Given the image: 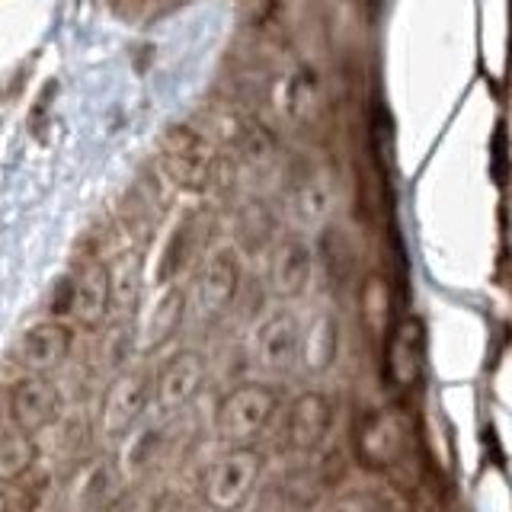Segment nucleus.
Returning <instances> with one entry per match:
<instances>
[{
	"label": "nucleus",
	"instance_id": "obj_1",
	"mask_svg": "<svg viewBox=\"0 0 512 512\" xmlns=\"http://www.w3.org/2000/svg\"><path fill=\"white\" fill-rule=\"evenodd\" d=\"M279 410V391L266 381H240L218 400L215 436L224 448L256 445Z\"/></svg>",
	"mask_w": 512,
	"mask_h": 512
},
{
	"label": "nucleus",
	"instance_id": "obj_2",
	"mask_svg": "<svg viewBox=\"0 0 512 512\" xmlns=\"http://www.w3.org/2000/svg\"><path fill=\"white\" fill-rule=\"evenodd\" d=\"M266 458L256 445H231L202 474V500L212 512H237L260 487Z\"/></svg>",
	"mask_w": 512,
	"mask_h": 512
},
{
	"label": "nucleus",
	"instance_id": "obj_3",
	"mask_svg": "<svg viewBox=\"0 0 512 512\" xmlns=\"http://www.w3.org/2000/svg\"><path fill=\"white\" fill-rule=\"evenodd\" d=\"M160 167L167 180L186 192H205L215 180V141L189 122H173L160 135Z\"/></svg>",
	"mask_w": 512,
	"mask_h": 512
},
{
	"label": "nucleus",
	"instance_id": "obj_4",
	"mask_svg": "<svg viewBox=\"0 0 512 512\" xmlns=\"http://www.w3.org/2000/svg\"><path fill=\"white\" fill-rule=\"evenodd\" d=\"M352 448L368 471H388L407 458L410 420L397 407H368L352 426Z\"/></svg>",
	"mask_w": 512,
	"mask_h": 512
},
{
	"label": "nucleus",
	"instance_id": "obj_5",
	"mask_svg": "<svg viewBox=\"0 0 512 512\" xmlns=\"http://www.w3.org/2000/svg\"><path fill=\"white\" fill-rule=\"evenodd\" d=\"M240 292V263L234 250H212L205 256L202 269L192 279V288L186 295V308H192L196 320L215 324L218 317L228 314Z\"/></svg>",
	"mask_w": 512,
	"mask_h": 512
},
{
	"label": "nucleus",
	"instance_id": "obj_6",
	"mask_svg": "<svg viewBox=\"0 0 512 512\" xmlns=\"http://www.w3.org/2000/svg\"><path fill=\"white\" fill-rule=\"evenodd\" d=\"M208 375L205 356L196 349H180L160 365L157 378L151 381V407L157 410L160 420L183 413L192 400L199 397L202 384Z\"/></svg>",
	"mask_w": 512,
	"mask_h": 512
},
{
	"label": "nucleus",
	"instance_id": "obj_7",
	"mask_svg": "<svg viewBox=\"0 0 512 512\" xmlns=\"http://www.w3.org/2000/svg\"><path fill=\"white\" fill-rule=\"evenodd\" d=\"M151 410V375L125 368L109 381L100 404V436L116 442Z\"/></svg>",
	"mask_w": 512,
	"mask_h": 512
},
{
	"label": "nucleus",
	"instance_id": "obj_8",
	"mask_svg": "<svg viewBox=\"0 0 512 512\" xmlns=\"http://www.w3.org/2000/svg\"><path fill=\"white\" fill-rule=\"evenodd\" d=\"M7 413L13 429L26 432V436H39V432L52 429L61 416V391L52 378L45 375H23L10 384L7 391Z\"/></svg>",
	"mask_w": 512,
	"mask_h": 512
},
{
	"label": "nucleus",
	"instance_id": "obj_9",
	"mask_svg": "<svg viewBox=\"0 0 512 512\" xmlns=\"http://www.w3.org/2000/svg\"><path fill=\"white\" fill-rule=\"evenodd\" d=\"M112 311V276L100 256H84L71 276L68 317L84 330H100Z\"/></svg>",
	"mask_w": 512,
	"mask_h": 512
},
{
	"label": "nucleus",
	"instance_id": "obj_10",
	"mask_svg": "<svg viewBox=\"0 0 512 512\" xmlns=\"http://www.w3.org/2000/svg\"><path fill=\"white\" fill-rule=\"evenodd\" d=\"M384 378L394 391H413L426 368V327L416 317L400 320L384 336Z\"/></svg>",
	"mask_w": 512,
	"mask_h": 512
},
{
	"label": "nucleus",
	"instance_id": "obj_11",
	"mask_svg": "<svg viewBox=\"0 0 512 512\" xmlns=\"http://www.w3.org/2000/svg\"><path fill=\"white\" fill-rule=\"evenodd\" d=\"M74 349V330L61 320H39L20 333L13 346V362L29 375H48L68 362Z\"/></svg>",
	"mask_w": 512,
	"mask_h": 512
},
{
	"label": "nucleus",
	"instance_id": "obj_12",
	"mask_svg": "<svg viewBox=\"0 0 512 512\" xmlns=\"http://www.w3.org/2000/svg\"><path fill=\"white\" fill-rule=\"evenodd\" d=\"M333 429V400L324 391H301L285 413V445L295 455H314Z\"/></svg>",
	"mask_w": 512,
	"mask_h": 512
},
{
	"label": "nucleus",
	"instance_id": "obj_13",
	"mask_svg": "<svg viewBox=\"0 0 512 512\" xmlns=\"http://www.w3.org/2000/svg\"><path fill=\"white\" fill-rule=\"evenodd\" d=\"M298 336H301V324L292 311L288 308L269 311L253 327V359L266 372H288L298 362Z\"/></svg>",
	"mask_w": 512,
	"mask_h": 512
},
{
	"label": "nucleus",
	"instance_id": "obj_14",
	"mask_svg": "<svg viewBox=\"0 0 512 512\" xmlns=\"http://www.w3.org/2000/svg\"><path fill=\"white\" fill-rule=\"evenodd\" d=\"M186 317V292H180L173 282L160 285V295L148 304V311L138 320V349L141 352H154L160 346H167L176 330H180Z\"/></svg>",
	"mask_w": 512,
	"mask_h": 512
},
{
	"label": "nucleus",
	"instance_id": "obj_15",
	"mask_svg": "<svg viewBox=\"0 0 512 512\" xmlns=\"http://www.w3.org/2000/svg\"><path fill=\"white\" fill-rule=\"evenodd\" d=\"M119 480L116 464H109L106 458H90L87 464H80L74 477L64 487V509L68 512H100L109 506L116 496H112V484Z\"/></svg>",
	"mask_w": 512,
	"mask_h": 512
},
{
	"label": "nucleus",
	"instance_id": "obj_16",
	"mask_svg": "<svg viewBox=\"0 0 512 512\" xmlns=\"http://www.w3.org/2000/svg\"><path fill=\"white\" fill-rule=\"evenodd\" d=\"M314 276V256L311 247L298 237H285L282 244L272 250L269 260V288L276 298H298L304 288L311 285Z\"/></svg>",
	"mask_w": 512,
	"mask_h": 512
},
{
	"label": "nucleus",
	"instance_id": "obj_17",
	"mask_svg": "<svg viewBox=\"0 0 512 512\" xmlns=\"http://www.w3.org/2000/svg\"><path fill=\"white\" fill-rule=\"evenodd\" d=\"M359 320L372 343H384L394 327V288L384 272H365L359 282Z\"/></svg>",
	"mask_w": 512,
	"mask_h": 512
},
{
	"label": "nucleus",
	"instance_id": "obj_18",
	"mask_svg": "<svg viewBox=\"0 0 512 512\" xmlns=\"http://www.w3.org/2000/svg\"><path fill=\"white\" fill-rule=\"evenodd\" d=\"M336 349H340V327L330 311H317L308 327H301L298 336V359L311 375H324L336 362Z\"/></svg>",
	"mask_w": 512,
	"mask_h": 512
},
{
	"label": "nucleus",
	"instance_id": "obj_19",
	"mask_svg": "<svg viewBox=\"0 0 512 512\" xmlns=\"http://www.w3.org/2000/svg\"><path fill=\"white\" fill-rule=\"evenodd\" d=\"M116 452V474L125 484H135L138 477L148 474V468L154 464L157 452H160V426L154 423H135L125 432Z\"/></svg>",
	"mask_w": 512,
	"mask_h": 512
},
{
	"label": "nucleus",
	"instance_id": "obj_20",
	"mask_svg": "<svg viewBox=\"0 0 512 512\" xmlns=\"http://www.w3.org/2000/svg\"><path fill=\"white\" fill-rule=\"evenodd\" d=\"M39 461V445L20 429L0 432V484H16L23 480Z\"/></svg>",
	"mask_w": 512,
	"mask_h": 512
},
{
	"label": "nucleus",
	"instance_id": "obj_21",
	"mask_svg": "<svg viewBox=\"0 0 512 512\" xmlns=\"http://www.w3.org/2000/svg\"><path fill=\"white\" fill-rule=\"evenodd\" d=\"M234 234H237V244L244 250H263L272 240V234H276V221H272L269 208L263 202H247L237 212Z\"/></svg>",
	"mask_w": 512,
	"mask_h": 512
},
{
	"label": "nucleus",
	"instance_id": "obj_22",
	"mask_svg": "<svg viewBox=\"0 0 512 512\" xmlns=\"http://www.w3.org/2000/svg\"><path fill=\"white\" fill-rule=\"evenodd\" d=\"M320 266H324L333 285L352 279V247L340 228H327L320 234Z\"/></svg>",
	"mask_w": 512,
	"mask_h": 512
},
{
	"label": "nucleus",
	"instance_id": "obj_23",
	"mask_svg": "<svg viewBox=\"0 0 512 512\" xmlns=\"http://www.w3.org/2000/svg\"><path fill=\"white\" fill-rule=\"evenodd\" d=\"M330 212V196H327V186L320 180H301L295 189H292V215L301 221V224H317L324 221Z\"/></svg>",
	"mask_w": 512,
	"mask_h": 512
},
{
	"label": "nucleus",
	"instance_id": "obj_24",
	"mask_svg": "<svg viewBox=\"0 0 512 512\" xmlns=\"http://www.w3.org/2000/svg\"><path fill=\"white\" fill-rule=\"evenodd\" d=\"M237 151L244 154V160L250 167H269L272 160L279 154V144H276V135L269 132L266 125L260 122H247L244 132L237 135Z\"/></svg>",
	"mask_w": 512,
	"mask_h": 512
},
{
	"label": "nucleus",
	"instance_id": "obj_25",
	"mask_svg": "<svg viewBox=\"0 0 512 512\" xmlns=\"http://www.w3.org/2000/svg\"><path fill=\"white\" fill-rule=\"evenodd\" d=\"M192 250V218L180 221L173 228V234L167 237V247L160 253V263H157V282L167 285L173 282V276L186 266V256Z\"/></svg>",
	"mask_w": 512,
	"mask_h": 512
},
{
	"label": "nucleus",
	"instance_id": "obj_26",
	"mask_svg": "<svg viewBox=\"0 0 512 512\" xmlns=\"http://www.w3.org/2000/svg\"><path fill=\"white\" fill-rule=\"evenodd\" d=\"M324 512H378V509L372 503V496L365 493H340L324 506Z\"/></svg>",
	"mask_w": 512,
	"mask_h": 512
},
{
	"label": "nucleus",
	"instance_id": "obj_27",
	"mask_svg": "<svg viewBox=\"0 0 512 512\" xmlns=\"http://www.w3.org/2000/svg\"><path fill=\"white\" fill-rule=\"evenodd\" d=\"M109 4L119 16H135L144 4H148V0H109Z\"/></svg>",
	"mask_w": 512,
	"mask_h": 512
},
{
	"label": "nucleus",
	"instance_id": "obj_28",
	"mask_svg": "<svg viewBox=\"0 0 512 512\" xmlns=\"http://www.w3.org/2000/svg\"><path fill=\"white\" fill-rule=\"evenodd\" d=\"M100 512H125V509H122V503H119V500H112V503H109V506H103Z\"/></svg>",
	"mask_w": 512,
	"mask_h": 512
}]
</instances>
